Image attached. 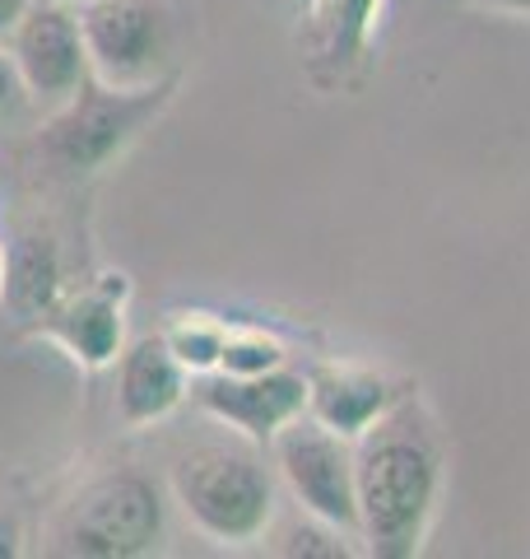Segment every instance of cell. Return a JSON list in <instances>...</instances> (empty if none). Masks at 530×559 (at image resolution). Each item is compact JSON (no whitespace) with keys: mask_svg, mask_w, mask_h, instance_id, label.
Here are the masks:
<instances>
[{"mask_svg":"<svg viewBox=\"0 0 530 559\" xmlns=\"http://www.w3.org/2000/svg\"><path fill=\"white\" fill-rule=\"evenodd\" d=\"M447 457L405 392L368 433L353 439V480H359V536L373 559H414L433 532Z\"/></svg>","mask_w":530,"mask_h":559,"instance_id":"obj_1","label":"cell"},{"mask_svg":"<svg viewBox=\"0 0 530 559\" xmlns=\"http://www.w3.org/2000/svg\"><path fill=\"white\" fill-rule=\"evenodd\" d=\"M177 90H182V70H168L149 84H108L88 70L80 90L57 103L43 121L33 154L47 173H57L65 182L98 178L140 135L154 131V121L172 108Z\"/></svg>","mask_w":530,"mask_h":559,"instance_id":"obj_2","label":"cell"},{"mask_svg":"<svg viewBox=\"0 0 530 559\" xmlns=\"http://www.w3.org/2000/svg\"><path fill=\"white\" fill-rule=\"evenodd\" d=\"M172 499L201 536L219 546L261 540L275 518V476L252 448L205 443L172 462Z\"/></svg>","mask_w":530,"mask_h":559,"instance_id":"obj_3","label":"cell"},{"mask_svg":"<svg viewBox=\"0 0 530 559\" xmlns=\"http://www.w3.org/2000/svg\"><path fill=\"white\" fill-rule=\"evenodd\" d=\"M164 540V495L140 471H108L61 509L51 550L75 559H140Z\"/></svg>","mask_w":530,"mask_h":559,"instance_id":"obj_4","label":"cell"},{"mask_svg":"<svg viewBox=\"0 0 530 559\" xmlns=\"http://www.w3.org/2000/svg\"><path fill=\"white\" fill-rule=\"evenodd\" d=\"M270 457L279 480L289 485L293 503L316 522L359 536V480H353V439L326 429L322 419L298 415L270 439Z\"/></svg>","mask_w":530,"mask_h":559,"instance_id":"obj_5","label":"cell"},{"mask_svg":"<svg viewBox=\"0 0 530 559\" xmlns=\"http://www.w3.org/2000/svg\"><path fill=\"white\" fill-rule=\"evenodd\" d=\"M75 14L98 80L149 84L172 70L177 20L168 0H80Z\"/></svg>","mask_w":530,"mask_h":559,"instance_id":"obj_6","label":"cell"},{"mask_svg":"<svg viewBox=\"0 0 530 559\" xmlns=\"http://www.w3.org/2000/svg\"><path fill=\"white\" fill-rule=\"evenodd\" d=\"M127 304H131V275L103 271L75 289H61L43 318H33V336L57 345L80 369H108L127 349Z\"/></svg>","mask_w":530,"mask_h":559,"instance_id":"obj_7","label":"cell"},{"mask_svg":"<svg viewBox=\"0 0 530 559\" xmlns=\"http://www.w3.org/2000/svg\"><path fill=\"white\" fill-rule=\"evenodd\" d=\"M5 51L28 98L38 103H65L88 80V51L80 33V14L65 0H33L28 14L5 38Z\"/></svg>","mask_w":530,"mask_h":559,"instance_id":"obj_8","label":"cell"},{"mask_svg":"<svg viewBox=\"0 0 530 559\" xmlns=\"http://www.w3.org/2000/svg\"><path fill=\"white\" fill-rule=\"evenodd\" d=\"M196 406L238 429L252 448H270V439L289 419L308 415V373L270 369V373H201V382L186 392Z\"/></svg>","mask_w":530,"mask_h":559,"instance_id":"obj_9","label":"cell"},{"mask_svg":"<svg viewBox=\"0 0 530 559\" xmlns=\"http://www.w3.org/2000/svg\"><path fill=\"white\" fill-rule=\"evenodd\" d=\"M191 392L186 364L172 355L164 331L140 336L117 355V419L127 429H145L168 419Z\"/></svg>","mask_w":530,"mask_h":559,"instance_id":"obj_10","label":"cell"},{"mask_svg":"<svg viewBox=\"0 0 530 559\" xmlns=\"http://www.w3.org/2000/svg\"><path fill=\"white\" fill-rule=\"evenodd\" d=\"M400 396L405 388L386 382L373 369H353V364H316L308 373V415L345 439L368 433Z\"/></svg>","mask_w":530,"mask_h":559,"instance_id":"obj_11","label":"cell"},{"mask_svg":"<svg viewBox=\"0 0 530 559\" xmlns=\"http://www.w3.org/2000/svg\"><path fill=\"white\" fill-rule=\"evenodd\" d=\"M316 57L335 70L368 61L382 24V0H308Z\"/></svg>","mask_w":530,"mask_h":559,"instance_id":"obj_12","label":"cell"},{"mask_svg":"<svg viewBox=\"0 0 530 559\" xmlns=\"http://www.w3.org/2000/svg\"><path fill=\"white\" fill-rule=\"evenodd\" d=\"M5 299L10 312L20 322H33L57 304V294L65 289V271H61V252L47 234H24L14 238V248H5Z\"/></svg>","mask_w":530,"mask_h":559,"instance_id":"obj_13","label":"cell"},{"mask_svg":"<svg viewBox=\"0 0 530 559\" xmlns=\"http://www.w3.org/2000/svg\"><path fill=\"white\" fill-rule=\"evenodd\" d=\"M228 326L233 322L215 318V312H172V322L164 326V341L186 364V373H215L224 359Z\"/></svg>","mask_w":530,"mask_h":559,"instance_id":"obj_14","label":"cell"},{"mask_svg":"<svg viewBox=\"0 0 530 559\" xmlns=\"http://www.w3.org/2000/svg\"><path fill=\"white\" fill-rule=\"evenodd\" d=\"M289 349L279 336L261 326H228V341H224V359L219 369L224 373H270V369H285Z\"/></svg>","mask_w":530,"mask_h":559,"instance_id":"obj_15","label":"cell"},{"mask_svg":"<svg viewBox=\"0 0 530 559\" xmlns=\"http://www.w3.org/2000/svg\"><path fill=\"white\" fill-rule=\"evenodd\" d=\"M345 532H335V527H326V522H316L312 513H308V522L298 518V522H289L285 532H279V546H275V555H312V559H345L349 555V546L340 540Z\"/></svg>","mask_w":530,"mask_h":559,"instance_id":"obj_16","label":"cell"},{"mask_svg":"<svg viewBox=\"0 0 530 559\" xmlns=\"http://www.w3.org/2000/svg\"><path fill=\"white\" fill-rule=\"evenodd\" d=\"M20 94H24V84H20V70H14L10 51H0V112H10L14 103H20Z\"/></svg>","mask_w":530,"mask_h":559,"instance_id":"obj_17","label":"cell"},{"mask_svg":"<svg viewBox=\"0 0 530 559\" xmlns=\"http://www.w3.org/2000/svg\"><path fill=\"white\" fill-rule=\"evenodd\" d=\"M28 5H33V0H0V43L14 33V24L28 14Z\"/></svg>","mask_w":530,"mask_h":559,"instance_id":"obj_18","label":"cell"},{"mask_svg":"<svg viewBox=\"0 0 530 559\" xmlns=\"http://www.w3.org/2000/svg\"><path fill=\"white\" fill-rule=\"evenodd\" d=\"M474 5L493 14H530V0H474Z\"/></svg>","mask_w":530,"mask_h":559,"instance_id":"obj_19","label":"cell"},{"mask_svg":"<svg viewBox=\"0 0 530 559\" xmlns=\"http://www.w3.org/2000/svg\"><path fill=\"white\" fill-rule=\"evenodd\" d=\"M14 555H20V532L10 522H0V559H14Z\"/></svg>","mask_w":530,"mask_h":559,"instance_id":"obj_20","label":"cell"},{"mask_svg":"<svg viewBox=\"0 0 530 559\" xmlns=\"http://www.w3.org/2000/svg\"><path fill=\"white\" fill-rule=\"evenodd\" d=\"M5 261H10V252H5V242H0V299H5Z\"/></svg>","mask_w":530,"mask_h":559,"instance_id":"obj_21","label":"cell"}]
</instances>
